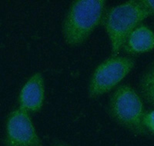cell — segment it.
Segmentation results:
<instances>
[{
	"mask_svg": "<svg viewBox=\"0 0 154 146\" xmlns=\"http://www.w3.org/2000/svg\"><path fill=\"white\" fill-rule=\"evenodd\" d=\"M140 91L146 101L154 106V62L147 68L141 76Z\"/></svg>",
	"mask_w": 154,
	"mask_h": 146,
	"instance_id": "8",
	"label": "cell"
},
{
	"mask_svg": "<svg viewBox=\"0 0 154 146\" xmlns=\"http://www.w3.org/2000/svg\"><path fill=\"white\" fill-rule=\"evenodd\" d=\"M52 146H72V145H70V144H67V143L66 142H63V141H58V140H56V141H54L53 142Z\"/></svg>",
	"mask_w": 154,
	"mask_h": 146,
	"instance_id": "11",
	"label": "cell"
},
{
	"mask_svg": "<svg viewBox=\"0 0 154 146\" xmlns=\"http://www.w3.org/2000/svg\"><path fill=\"white\" fill-rule=\"evenodd\" d=\"M44 80L37 72L26 82L19 96V108L28 112H36L42 108L44 102Z\"/></svg>",
	"mask_w": 154,
	"mask_h": 146,
	"instance_id": "6",
	"label": "cell"
},
{
	"mask_svg": "<svg viewBox=\"0 0 154 146\" xmlns=\"http://www.w3.org/2000/svg\"><path fill=\"white\" fill-rule=\"evenodd\" d=\"M135 62L129 57L112 56L95 69L88 87L89 98H96L113 89L130 72Z\"/></svg>",
	"mask_w": 154,
	"mask_h": 146,
	"instance_id": "4",
	"label": "cell"
},
{
	"mask_svg": "<svg viewBox=\"0 0 154 146\" xmlns=\"http://www.w3.org/2000/svg\"><path fill=\"white\" fill-rule=\"evenodd\" d=\"M104 0H77L72 3L63 23V34L68 45L83 43L100 25L104 16Z\"/></svg>",
	"mask_w": 154,
	"mask_h": 146,
	"instance_id": "1",
	"label": "cell"
},
{
	"mask_svg": "<svg viewBox=\"0 0 154 146\" xmlns=\"http://www.w3.org/2000/svg\"><path fill=\"white\" fill-rule=\"evenodd\" d=\"M150 16L140 1L130 0L111 8L103 19V25L111 43L112 56L123 48L130 33Z\"/></svg>",
	"mask_w": 154,
	"mask_h": 146,
	"instance_id": "2",
	"label": "cell"
},
{
	"mask_svg": "<svg viewBox=\"0 0 154 146\" xmlns=\"http://www.w3.org/2000/svg\"><path fill=\"white\" fill-rule=\"evenodd\" d=\"M5 146H42L29 112L21 108L9 114L5 125Z\"/></svg>",
	"mask_w": 154,
	"mask_h": 146,
	"instance_id": "5",
	"label": "cell"
},
{
	"mask_svg": "<svg viewBox=\"0 0 154 146\" xmlns=\"http://www.w3.org/2000/svg\"><path fill=\"white\" fill-rule=\"evenodd\" d=\"M143 123L147 132H149L154 135V109L145 113Z\"/></svg>",
	"mask_w": 154,
	"mask_h": 146,
	"instance_id": "9",
	"label": "cell"
},
{
	"mask_svg": "<svg viewBox=\"0 0 154 146\" xmlns=\"http://www.w3.org/2000/svg\"><path fill=\"white\" fill-rule=\"evenodd\" d=\"M109 114L116 122L133 133L146 135L143 119L145 115L141 98L130 85H122L109 99Z\"/></svg>",
	"mask_w": 154,
	"mask_h": 146,
	"instance_id": "3",
	"label": "cell"
},
{
	"mask_svg": "<svg viewBox=\"0 0 154 146\" xmlns=\"http://www.w3.org/2000/svg\"><path fill=\"white\" fill-rule=\"evenodd\" d=\"M129 54H141L154 49V33L149 27L139 26L126 38L123 45Z\"/></svg>",
	"mask_w": 154,
	"mask_h": 146,
	"instance_id": "7",
	"label": "cell"
},
{
	"mask_svg": "<svg viewBox=\"0 0 154 146\" xmlns=\"http://www.w3.org/2000/svg\"><path fill=\"white\" fill-rule=\"evenodd\" d=\"M140 2L150 16H154V0H140Z\"/></svg>",
	"mask_w": 154,
	"mask_h": 146,
	"instance_id": "10",
	"label": "cell"
}]
</instances>
